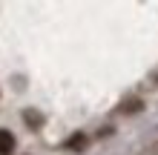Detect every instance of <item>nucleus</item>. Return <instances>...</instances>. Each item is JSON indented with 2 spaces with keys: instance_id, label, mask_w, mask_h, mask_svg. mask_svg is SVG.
<instances>
[{
  "instance_id": "nucleus-1",
  "label": "nucleus",
  "mask_w": 158,
  "mask_h": 155,
  "mask_svg": "<svg viewBox=\"0 0 158 155\" xmlns=\"http://www.w3.org/2000/svg\"><path fill=\"white\" fill-rule=\"evenodd\" d=\"M15 152V135L9 129H0V155H12Z\"/></svg>"
},
{
  "instance_id": "nucleus-2",
  "label": "nucleus",
  "mask_w": 158,
  "mask_h": 155,
  "mask_svg": "<svg viewBox=\"0 0 158 155\" xmlns=\"http://www.w3.org/2000/svg\"><path fill=\"white\" fill-rule=\"evenodd\" d=\"M83 144H86V138H83V135H72V138L66 141V147H83Z\"/></svg>"
},
{
  "instance_id": "nucleus-3",
  "label": "nucleus",
  "mask_w": 158,
  "mask_h": 155,
  "mask_svg": "<svg viewBox=\"0 0 158 155\" xmlns=\"http://www.w3.org/2000/svg\"><path fill=\"white\" fill-rule=\"evenodd\" d=\"M23 118H26V121H29V124H35V126H38V124L43 121V118H40V115H35V112H26Z\"/></svg>"
},
{
  "instance_id": "nucleus-4",
  "label": "nucleus",
  "mask_w": 158,
  "mask_h": 155,
  "mask_svg": "<svg viewBox=\"0 0 158 155\" xmlns=\"http://www.w3.org/2000/svg\"><path fill=\"white\" fill-rule=\"evenodd\" d=\"M155 84H158V75H155Z\"/></svg>"
}]
</instances>
